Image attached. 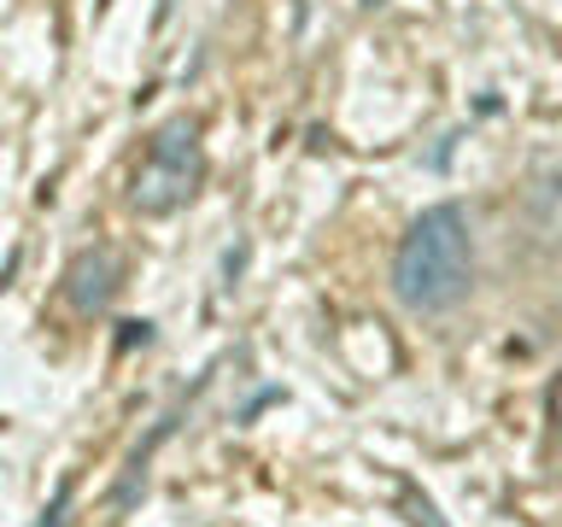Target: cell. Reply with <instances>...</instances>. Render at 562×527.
<instances>
[{
	"instance_id": "6da1fadb",
	"label": "cell",
	"mask_w": 562,
	"mask_h": 527,
	"mask_svg": "<svg viewBox=\"0 0 562 527\" xmlns=\"http://www.w3.org/2000/svg\"><path fill=\"white\" fill-rule=\"evenodd\" d=\"M474 281V235H469V211L463 205H428L422 217L404 228L398 253H393V293L404 311L439 316L469 293Z\"/></svg>"
},
{
	"instance_id": "7a4b0ae2",
	"label": "cell",
	"mask_w": 562,
	"mask_h": 527,
	"mask_svg": "<svg viewBox=\"0 0 562 527\" xmlns=\"http://www.w3.org/2000/svg\"><path fill=\"white\" fill-rule=\"evenodd\" d=\"M205 182V147H200V123L193 117H170L158 123L147 141L135 182H130V205L140 217H165V211L188 205Z\"/></svg>"
},
{
	"instance_id": "3957f363",
	"label": "cell",
	"mask_w": 562,
	"mask_h": 527,
	"mask_svg": "<svg viewBox=\"0 0 562 527\" xmlns=\"http://www.w3.org/2000/svg\"><path fill=\"white\" fill-rule=\"evenodd\" d=\"M117 288H123V258H117V246H82V253L70 258L65 299H70V311H77V316H100V311L117 299Z\"/></svg>"
},
{
	"instance_id": "277c9868",
	"label": "cell",
	"mask_w": 562,
	"mask_h": 527,
	"mask_svg": "<svg viewBox=\"0 0 562 527\" xmlns=\"http://www.w3.org/2000/svg\"><path fill=\"white\" fill-rule=\"evenodd\" d=\"M135 340L147 346V340H153V323H123V340H117V351H130Z\"/></svg>"
},
{
	"instance_id": "5b68a950",
	"label": "cell",
	"mask_w": 562,
	"mask_h": 527,
	"mask_svg": "<svg viewBox=\"0 0 562 527\" xmlns=\"http://www.w3.org/2000/svg\"><path fill=\"white\" fill-rule=\"evenodd\" d=\"M551 422H557V428H562V375L551 381Z\"/></svg>"
},
{
	"instance_id": "8992f818",
	"label": "cell",
	"mask_w": 562,
	"mask_h": 527,
	"mask_svg": "<svg viewBox=\"0 0 562 527\" xmlns=\"http://www.w3.org/2000/svg\"><path fill=\"white\" fill-rule=\"evenodd\" d=\"M170 7H176V0H158V24H165V18H170Z\"/></svg>"
}]
</instances>
